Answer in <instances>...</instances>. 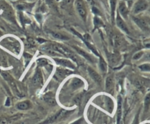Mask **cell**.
I'll use <instances>...</instances> for the list:
<instances>
[{
  "label": "cell",
  "instance_id": "1",
  "mask_svg": "<svg viewBox=\"0 0 150 124\" xmlns=\"http://www.w3.org/2000/svg\"><path fill=\"white\" fill-rule=\"evenodd\" d=\"M48 46L51 48H52L54 50H55L56 52H57L58 53H59L61 55H64V56L67 57V58H70V59H73V61H76L77 64H80L81 61L79 58V57L75 54V53H73V51L69 50L68 48H66V47L62 46L61 45H59V44H51Z\"/></svg>",
  "mask_w": 150,
  "mask_h": 124
},
{
  "label": "cell",
  "instance_id": "2",
  "mask_svg": "<svg viewBox=\"0 0 150 124\" xmlns=\"http://www.w3.org/2000/svg\"><path fill=\"white\" fill-rule=\"evenodd\" d=\"M0 13L5 19L13 23H16V17L13 8L4 0H0Z\"/></svg>",
  "mask_w": 150,
  "mask_h": 124
},
{
  "label": "cell",
  "instance_id": "3",
  "mask_svg": "<svg viewBox=\"0 0 150 124\" xmlns=\"http://www.w3.org/2000/svg\"><path fill=\"white\" fill-rule=\"evenodd\" d=\"M73 112V110L68 111V110H64V109H61V110L58 111L57 113L51 115V117L47 118L45 120L42 121V123H40L39 124H51V123H54L58 122V121L62 120H64V118H66L67 117H68L69 115H71Z\"/></svg>",
  "mask_w": 150,
  "mask_h": 124
},
{
  "label": "cell",
  "instance_id": "4",
  "mask_svg": "<svg viewBox=\"0 0 150 124\" xmlns=\"http://www.w3.org/2000/svg\"><path fill=\"white\" fill-rule=\"evenodd\" d=\"M76 10L79 14V17L81 18L84 23H86L87 20V9H86V4L83 0H76L75 2Z\"/></svg>",
  "mask_w": 150,
  "mask_h": 124
},
{
  "label": "cell",
  "instance_id": "5",
  "mask_svg": "<svg viewBox=\"0 0 150 124\" xmlns=\"http://www.w3.org/2000/svg\"><path fill=\"white\" fill-rule=\"evenodd\" d=\"M149 7V2L147 0H137L133 4L132 12L134 15L140 14L146 10Z\"/></svg>",
  "mask_w": 150,
  "mask_h": 124
},
{
  "label": "cell",
  "instance_id": "6",
  "mask_svg": "<svg viewBox=\"0 0 150 124\" xmlns=\"http://www.w3.org/2000/svg\"><path fill=\"white\" fill-rule=\"evenodd\" d=\"M132 19L141 30L144 32H150V29L144 16H138L135 15L132 16Z\"/></svg>",
  "mask_w": 150,
  "mask_h": 124
},
{
  "label": "cell",
  "instance_id": "7",
  "mask_svg": "<svg viewBox=\"0 0 150 124\" xmlns=\"http://www.w3.org/2000/svg\"><path fill=\"white\" fill-rule=\"evenodd\" d=\"M1 76H2L3 78L9 83V85H10V87H11L12 90L14 91V93H16L17 96H21V93L20 91H19L18 88L17 83L15 81L13 77H12L8 72H6V71H2V72H1Z\"/></svg>",
  "mask_w": 150,
  "mask_h": 124
},
{
  "label": "cell",
  "instance_id": "8",
  "mask_svg": "<svg viewBox=\"0 0 150 124\" xmlns=\"http://www.w3.org/2000/svg\"><path fill=\"white\" fill-rule=\"evenodd\" d=\"M117 12L119 14L122 16L123 19H127L129 15V7L127 6V3L124 1H120L118 4V10Z\"/></svg>",
  "mask_w": 150,
  "mask_h": 124
},
{
  "label": "cell",
  "instance_id": "9",
  "mask_svg": "<svg viewBox=\"0 0 150 124\" xmlns=\"http://www.w3.org/2000/svg\"><path fill=\"white\" fill-rule=\"evenodd\" d=\"M32 83L35 87H39L43 85V77H42V71L38 69L34 74L32 80Z\"/></svg>",
  "mask_w": 150,
  "mask_h": 124
},
{
  "label": "cell",
  "instance_id": "10",
  "mask_svg": "<svg viewBox=\"0 0 150 124\" xmlns=\"http://www.w3.org/2000/svg\"><path fill=\"white\" fill-rule=\"evenodd\" d=\"M115 21L116 23H117V26L122 32H124L126 34H130V31H129L128 27H127V25L126 24L125 21L122 18V16L119 14L118 12H117V16H115Z\"/></svg>",
  "mask_w": 150,
  "mask_h": 124
},
{
  "label": "cell",
  "instance_id": "11",
  "mask_svg": "<svg viewBox=\"0 0 150 124\" xmlns=\"http://www.w3.org/2000/svg\"><path fill=\"white\" fill-rule=\"evenodd\" d=\"M87 71L88 73H89L91 78H92V80L97 83V84L99 85H102V83H103L102 77H101V76L100 75V74L98 72V71H95L94 69H92V67H89L87 68Z\"/></svg>",
  "mask_w": 150,
  "mask_h": 124
},
{
  "label": "cell",
  "instance_id": "12",
  "mask_svg": "<svg viewBox=\"0 0 150 124\" xmlns=\"http://www.w3.org/2000/svg\"><path fill=\"white\" fill-rule=\"evenodd\" d=\"M70 74H71V71H69V70L66 69L59 67V68H57V70H56L54 77L58 80H62L64 78H65Z\"/></svg>",
  "mask_w": 150,
  "mask_h": 124
},
{
  "label": "cell",
  "instance_id": "13",
  "mask_svg": "<svg viewBox=\"0 0 150 124\" xmlns=\"http://www.w3.org/2000/svg\"><path fill=\"white\" fill-rule=\"evenodd\" d=\"M73 48H74L75 50H76V52L79 54V55H81V56H83L85 59L87 60V61H89V62H91V63H95V59H94L93 57H92L91 55H89V54L88 53H86V51H84L83 50H82L81 48H79V47H77V46H73Z\"/></svg>",
  "mask_w": 150,
  "mask_h": 124
},
{
  "label": "cell",
  "instance_id": "14",
  "mask_svg": "<svg viewBox=\"0 0 150 124\" xmlns=\"http://www.w3.org/2000/svg\"><path fill=\"white\" fill-rule=\"evenodd\" d=\"M21 118H22V115H21L20 114L11 117H0V124H8L18 120Z\"/></svg>",
  "mask_w": 150,
  "mask_h": 124
},
{
  "label": "cell",
  "instance_id": "15",
  "mask_svg": "<svg viewBox=\"0 0 150 124\" xmlns=\"http://www.w3.org/2000/svg\"><path fill=\"white\" fill-rule=\"evenodd\" d=\"M55 62L59 65L62 67H67L70 69H75V65L71 62V61L68 59H64V58H55L54 59Z\"/></svg>",
  "mask_w": 150,
  "mask_h": 124
},
{
  "label": "cell",
  "instance_id": "16",
  "mask_svg": "<svg viewBox=\"0 0 150 124\" xmlns=\"http://www.w3.org/2000/svg\"><path fill=\"white\" fill-rule=\"evenodd\" d=\"M43 100L48 104L50 106H55L57 105V102H56L55 97H54V93H51V92H49V93H45L43 96Z\"/></svg>",
  "mask_w": 150,
  "mask_h": 124
},
{
  "label": "cell",
  "instance_id": "17",
  "mask_svg": "<svg viewBox=\"0 0 150 124\" xmlns=\"http://www.w3.org/2000/svg\"><path fill=\"white\" fill-rule=\"evenodd\" d=\"M32 105L30 101L29 100H25L22 101V102H18V103L16 104V108L19 110L21 111H25L28 110V109H30L32 108Z\"/></svg>",
  "mask_w": 150,
  "mask_h": 124
},
{
  "label": "cell",
  "instance_id": "18",
  "mask_svg": "<svg viewBox=\"0 0 150 124\" xmlns=\"http://www.w3.org/2000/svg\"><path fill=\"white\" fill-rule=\"evenodd\" d=\"M122 98L118 96V107L117 111V124L122 123Z\"/></svg>",
  "mask_w": 150,
  "mask_h": 124
},
{
  "label": "cell",
  "instance_id": "19",
  "mask_svg": "<svg viewBox=\"0 0 150 124\" xmlns=\"http://www.w3.org/2000/svg\"><path fill=\"white\" fill-rule=\"evenodd\" d=\"M105 90L108 93H113L114 90V77L111 75H108L105 80Z\"/></svg>",
  "mask_w": 150,
  "mask_h": 124
},
{
  "label": "cell",
  "instance_id": "20",
  "mask_svg": "<svg viewBox=\"0 0 150 124\" xmlns=\"http://www.w3.org/2000/svg\"><path fill=\"white\" fill-rule=\"evenodd\" d=\"M51 35L55 39H59V40H62V41H67L70 39V37L67 34L65 33H62V32H51Z\"/></svg>",
  "mask_w": 150,
  "mask_h": 124
},
{
  "label": "cell",
  "instance_id": "21",
  "mask_svg": "<svg viewBox=\"0 0 150 124\" xmlns=\"http://www.w3.org/2000/svg\"><path fill=\"white\" fill-rule=\"evenodd\" d=\"M83 85V82L82 81L81 79L78 78V77H75L70 82V87L73 89V90H76V89L80 88Z\"/></svg>",
  "mask_w": 150,
  "mask_h": 124
},
{
  "label": "cell",
  "instance_id": "22",
  "mask_svg": "<svg viewBox=\"0 0 150 124\" xmlns=\"http://www.w3.org/2000/svg\"><path fill=\"white\" fill-rule=\"evenodd\" d=\"M110 8H111V14L113 20H115L116 9L117 6V0H109Z\"/></svg>",
  "mask_w": 150,
  "mask_h": 124
},
{
  "label": "cell",
  "instance_id": "23",
  "mask_svg": "<svg viewBox=\"0 0 150 124\" xmlns=\"http://www.w3.org/2000/svg\"><path fill=\"white\" fill-rule=\"evenodd\" d=\"M99 67H100V70L103 71V72L104 73L106 72L107 68H108V67H107V64L105 61V60H104L101 56L100 57Z\"/></svg>",
  "mask_w": 150,
  "mask_h": 124
},
{
  "label": "cell",
  "instance_id": "24",
  "mask_svg": "<svg viewBox=\"0 0 150 124\" xmlns=\"http://www.w3.org/2000/svg\"><path fill=\"white\" fill-rule=\"evenodd\" d=\"M144 113L149 111L150 108V93H148L144 99Z\"/></svg>",
  "mask_w": 150,
  "mask_h": 124
},
{
  "label": "cell",
  "instance_id": "25",
  "mask_svg": "<svg viewBox=\"0 0 150 124\" xmlns=\"http://www.w3.org/2000/svg\"><path fill=\"white\" fill-rule=\"evenodd\" d=\"M37 63H38V65L39 66V67H47V66L49 64L48 60L44 58H41L38 59Z\"/></svg>",
  "mask_w": 150,
  "mask_h": 124
},
{
  "label": "cell",
  "instance_id": "26",
  "mask_svg": "<svg viewBox=\"0 0 150 124\" xmlns=\"http://www.w3.org/2000/svg\"><path fill=\"white\" fill-rule=\"evenodd\" d=\"M94 24H95V26L96 28H99L104 25L102 20H100L98 16H95V18H94Z\"/></svg>",
  "mask_w": 150,
  "mask_h": 124
},
{
  "label": "cell",
  "instance_id": "27",
  "mask_svg": "<svg viewBox=\"0 0 150 124\" xmlns=\"http://www.w3.org/2000/svg\"><path fill=\"white\" fill-rule=\"evenodd\" d=\"M139 68L140 70L143 71H150V64L149 63H145L139 65Z\"/></svg>",
  "mask_w": 150,
  "mask_h": 124
},
{
  "label": "cell",
  "instance_id": "28",
  "mask_svg": "<svg viewBox=\"0 0 150 124\" xmlns=\"http://www.w3.org/2000/svg\"><path fill=\"white\" fill-rule=\"evenodd\" d=\"M144 53L142 52V51H140V52H138L136 53V54H135L134 55H133V58L134 60H139V58H141L142 57V55H143Z\"/></svg>",
  "mask_w": 150,
  "mask_h": 124
},
{
  "label": "cell",
  "instance_id": "29",
  "mask_svg": "<svg viewBox=\"0 0 150 124\" xmlns=\"http://www.w3.org/2000/svg\"><path fill=\"white\" fill-rule=\"evenodd\" d=\"M134 1H135V0H127V2H126V3H127V6H128L129 7H132V6H133Z\"/></svg>",
  "mask_w": 150,
  "mask_h": 124
},
{
  "label": "cell",
  "instance_id": "30",
  "mask_svg": "<svg viewBox=\"0 0 150 124\" xmlns=\"http://www.w3.org/2000/svg\"><path fill=\"white\" fill-rule=\"evenodd\" d=\"M144 18L145 20H146V23H147L148 26H149V29H150V16L146 15V16H144Z\"/></svg>",
  "mask_w": 150,
  "mask_h": 124
},
{
  "label": "cell",
  "instance_id": "31",
  "mask_svg": "<svg viewBox=\"0 0 150 124\" xmlns=\"http://www.w3.org/2000/svg\"><path fill=\"white\" fill-rule=\"evenodd\" d=\"M82 122H83V119H79L78 120L75 121V122L72 123L70 124H81Z\"/></svg>",
  "mask_w": 150,
  "mask_h": 124
},
{
  "label": "cell",
  "instance_id": "32",
  "mask_svg": "<svg viewBox=\"0 0 150 124\" xmlns=\"http://www.w3.org/2000/svg\"><path fill=\"white\" fill-rule=\"evenodd\" d=\"M28 1H33V0H28Z\"/></svg>",
  "mask_w": 150,
  "mask_h": 124
},
{
  "label": "cell",
  "instance_id": "33",
  "mask_svg": "<svg viewBox=\"0 0 150 124\" xmlns=\"http://www.w3.org/2000/svg\"><path fill=\"white\" fill-rule=\"evenodd\" d=\"M17 124H18V123H17Z\"/></svg>",
  "mask_w": 150,
  "mask_h": 124
}]
</instances>
